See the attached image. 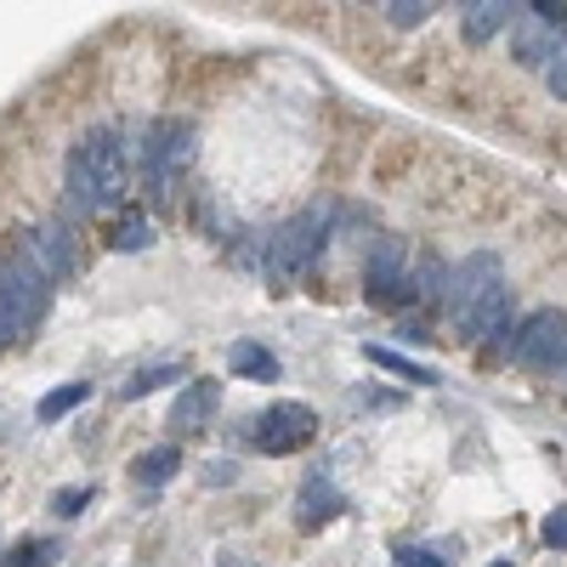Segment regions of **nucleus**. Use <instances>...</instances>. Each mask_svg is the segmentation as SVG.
Returning <instances> with one entry per match:
<instances>
[{"instance_id": "f257e3e1", "label": "nucleus", "mask_w": 567, "mask_h": 567, "mask_svg": "<svg viewBox=\"0 0 567 567\" xmlns=\"http://www.w3.org/2000/svg\"><path fill=\"white\" fill-rule=\"evenodd\" d=\"M69 216L120 205L125 194V154H120V131L114 125H91L74 148H69Z\"/></svg>"}, {"instance_id": "f03ea898", "label": "nucleus", "mask_w": 567, "mask_h": 567, "mask_svg": "<svg viewBox=\"0 0 567 567\" xmlns=\"http://www.w3.org/2000/svg\"><path fill=\"white\" fill-rule=\"evenodd\" d=\"M329 227H336V199H312L301 216H290L278 233H272V245H267V272L284 284V278H301L312 267V256L329 245Z\"/></svg>"}, {"instance_id": "7ed1b4c3", "label": "nucleus", "mask_w": 567, "mask_h": 567, "mask_svg": "<svg viewBox=\"0 0 567 567\" xmlns=\"http://www.w3.org/2000/svg\"><path fill=\"white\" fill-rule=\"evenodd\" d=\"M194 125L187 120H154L148 136H142V182H148V194L165 205L176 176L187 171V159H194Z\"/></svg>"}, {"instance_id": "20e7f679", "label": "nucleus", "mask_w": 567, "mask_h": 567, "mask_svg": "<svg viewBox=\"0 0 567 567\" xmlns=\"http://www.w3.org/2000/svg\"><path fill=\"white\" fill-rule=\"evenodd\" d=\"M0 284H7V296H12L18 336H29V329L45 318V307H52V278L40 272V261L29 256L23 239H18L12 250H0Z\"/></svg>"}, {"instance_id": "39448f33", "label": "nucleus", "mask_w": 567, "mask_h": 567, "mask_svg": "<svg viewBox=\"0 0 567 567\" xmlns=\"http://www.w3.org/2000/svg\"><path fill=\"white\" fill-rule=\"evenodd\" d=\"M516 369H534V374H550L556 363H567V312L561 307H539L516 323V352H511Z\"/></svg>"}, {"instance_id": "423d86ee", "label": "nucleus", "mask_w": 567, "mask_h": 567, "mask_svg": "<svg viewBox=\"0 0 567 567\" xmlns=\"http://www.w3.org/2000/svg\"><path fill=\"white\" fill-rule=\"evenodd\" d=\"M318 437V409L312 403H272V409H261L256 420H250V443L261 449V454H296V449H307Z\"/></svg>"}, {"instance_id": "0eeeda50", "label": "nucleus", "mask_w": 567, "mask_h": 567, "mask_svg": "<svg viewBox=\"0 0 567 567\" xmlns=\"http://www.w3.org/2000/svg\"><path fill=\"white\" fill-rule=\"evenodd\" d=\"M363 296L381 301V307H398L409 301V245L381 233V239L369 245V261H363Z\"/></svg>"}, {"instance_id": "6e6552de", "label": "nucleus", "mask_w": 567, "mask_h": 567, "mask_svg": "<svg viewBox=\"0 0 567 567\" xmlns=\"http://www.w3.org/2000/svg\"><path fill=\"white\" fill-rule=\"evenodd\" d=\"M505 284V272H499V256L494 250H477V256H465L454 272H449V284H443V307L454 312V323L477 307V301H488L494 290Z\"/></svg>"}, {"instance_id": "1a4fd4ad", "label": "nucleus", "mask_w": 567, "mask_h": 567, "mask_svg": "<svg viewBox=\"0 0 567 567\" xmlns=\"http://www.w3.org/2000/svg\"><path fill=\"white\" fill-rule=\"evenodd\" d=\"M23 245H29V256L40 261V272L52 278V290L80 272V261H74V233H69V221H58V216H52V221H40Z\"/></svg>"}, {"instance_id": "9d476101", "label": "nucleus", "mask_w": 567, "mask_h": 567, "mask_svg": "<svg viewBox=\"0 0 567 567\" xmlns=\"http://www.w3.org/2000/svg\"><path fill=\"white\" fill-rule=\"evenodd\" d=\"M216 409H221V386L205 381V374H194V381L176 392V403H171V425L176 432H205V425L216 420Z\"/></svg>"}, {"instance_id": "9b49d317", "label": "nucleus", "mask_w": 567, "mask_h": 567, "mask_svg": "<svg viewBox=\"0 0 567 567\" xmlns=\"http://www.w3.org/2000/svg\"><path fill=\"white\" fill-rule=\"evenodd\" d=\"M347 511V499H341V488L329 483V471H312V477L301 483V494H296V516H301V528H323L329 516H341Z\"/></svg>"}, {"instance_id": "f8f14e48", "label": "nucleus", "mask_w": 567, "mask_h": 567, "mask_svg": "<svg viewBox=\"0 0 567 567\" xmlns=\"http://www.w3.org/2000/svg\"><path fill=\"white\" fill-rule=\"evenodd\" d=\"M511 52H516V63H523V69H545V63L556 58V29H550L545 18H523V12H516V23H511Z\"/></svg>"}, {"instance_id": "ddd939ff", "label": "nucleus", "mask_w": 567, "mask_h": 567, "mask_svg": "<svg viewBox=\"0 0 567 567\" xmlns=\"http://www.w3.org/2000/svg\"><path fill=\"white\" fill-rule=\"evenodd\" d=\"M511 23H516V7H511V0H465V7H460V29H465L471 45L494 40V34L511 29Z\"/></svg>"}, {"instance_id": "4468645a", "label": "nucleus", "mask_w": 567, "mask_h": 567, "mask_svg": "<svg viewBox=\"0 0 567 567\" xmlns=\"http://www.w3.org/2000/svg\"><path fill=\"white\" fill-rule=\"evenodd\" d=\"M505 323H511V290L499 284V290H494L488 301H477V307H471V312L460 318V336H465V341H488L494 329H505Z\"/></svg>"}, {"instance_id": "2eb2a0df", "label": "nucleus", "mask_w": 567, "mask_h": 567, "mask_svg": "<svg viewBox=\"0 0 567 567\" xmlns=\"http://www.w3.org/2000/svg\"><path fill=\"white\" fill-rule=\"evenodd\" d=\"M176 471H182V449H176V443H159V449H148V454L131 460V477H136L142 488H165Z\"/></svg>"}, {"instance_id": "dca6fc26", "label": "nucleus", "mask_w": 567, "mask_h": 567, "mask_svg": "<svg viewBox=\"0 0 567 567\" xmlns=\"http://www.w3.org/2000/svg\"><path fill=\"white\" fill-rule=\"evenodd\" d=\"M227 369L239 374V381H278V358L267 352V347H256V341H239L227 352Z\"/></svg>"}, {"instance_id": "f3484780", "label": "nucleus", "mask_w": 567, "mask_h": 567, "mask_svg": "<svg viewBox=\"0 0 567 567\" xmlns=\"http://www.w3.org/2000/svg\"><path fill=\"white\" fill-rule=\"evenodd\" d=\"M109 245H114L120 256L148 250V245H154V221H148V210H125V216L109 227Z\"/></svg>"}, {"instance_id": "a211bd4d", "label": "nucleus", "mask_w": 567, "mask_h": 567, "mask_svg": "<svg viewBox=\"0 0 567 567\" xmlns=\"http://www.w3.org/2000/svg\"><path fill=\"white\" fill-rule=\"evenodd\" d=\"M363 358L374 363V369H392V374H403V381H414V386H437L443 374L437 369H425V363H414V358H403V352H392V347H363Z\"/></svg>"}, {"instance_id": "6ab92c4d", "label": "nucleus", "mask_w": 567, "mask_h": 567, "mask_svg": "<svg viewBox=\"0 0 567 567\" xmlns=\"http://www.w3.org/2000/svg\"><path fill=\"white\" fill-rule=\"evenodd\" d=\"M171 381H187V369L182 363H154V369H136L131 381L120 386V398H148V392H159V386H171Z\"/></svg>"}, {"instance_id": "aec40b11", "label": "nucleus", "mask_w": 567, "mask_h": 567, "mask_svg": "<svg viewBox=\"0 0 567 567\" xmlns=\"http://www.w3.org/2000/svg\"><path fill=\"white\" fill-rule=\"evenodd\" d=\"M85 398H91V381H69V386H58V392H45V398L34 403V414L52 425V420H63L69 409H80Z\"/></svg>"}, {"instance_id": "412c9836", "label": "nucleus", "mask_w": 567, "mask_h": 567, "mask_svg": "<svg viewBox=\"0 0 567 567\" xmlns=\"http://www.w3.org/2000/svg\"><path fill=\"white\" fill-rule=\"evenodd\" d=\"M0 561H7V567H52L58 561V539H18Z\"/></svg>"}, {"instance_id": "4be33fe9", "label": "nucleus", "mask_w": 567, "mask_h": 567, "mask_svg": "<svg viewBox=\"0 0 567 567\" xmlns=\"http://www.w3.org/2000/svg\"><path fill=\"white\" fill-rule=\"evenodd\" d=\"M386 18H392L398 29H420L425 18H432V0H392Z\"/></svg>"}, {"instance_id": "5701e85b", "label": "nucleus", "mask_w": 567, "mask_h": 567, "mask_svg": "<svg viewBox=\"0 0 567 567\" xmlns=\"http://www.w3.org/2000/svg\"><path fill=\"white\" fill-rule=\"evenodd\" d=\"M545 85H550L556 97L567 103V40H556V58L545 63Z\"/></svg>"}, {"instance_id": "b1692460", "label": "nucleus", "mask_w": 567, "mask_h": 567, "mask_svg": "<svg viewBox=\"0 0 567 567\" xmlns=\"http://www.w3.org/2000/svg\"><path fill=\"white\" fill-rule=\"evenodd\" d=\"M91 505V488H63V494H52V516H80Z\"/></svg>"}, {"instance_id": "393cba45", "label": "nucleus", "mask_w": 567, "mask_h": 567, "mask_svg": "<svg viewBox=\"0 0 567 567\" xmlns=\"http://www.w3.org/2000/svg\"><path fill=\"white\" fill-rule=\"evenodd\" d=\"M392 567H443V556H437V550H414V545H403V550L392 556Z\"/></svg>"}, {"instance_id": "a878e982", "label": "nucleus", "mask_w": 567, "mask_h": 567, "mask_svg": "<svg viewBox=\"0 0 567 567\" xmlns=\"http://www.w3.org/2000/svg\"><path fill=\"white\" fill-rule=\"evenodd\" d=\"M545 545H556V550H567V505L545 516Z\"/></svg>"}, {"instance_id": "bb28decb", "label": "nucleus", "mask_w": 567, "mask_h": 567, "mask_svg": "<svg viewBox=\"0 0 567 567\" xmlns=\"http://www.w3.org/2000/svg\"><path fill=\"white\" fill-rule=\"evenodd\" d=\"M233 477H239V465H233V460H210V465H205V483H210V488H227Z\"/></svg>"}, {"instance_id": "cd10ccee", "label": "nucleus", "mask_w": 567, "mask_h": 567, "mask_svg": "<svg viewBox=\"0 0 567 567\" xmlns=\"http://www.w3.org/2000/svg\"><path fill=\"white\" fill-rule=\"evenodd\" d=\"M221 567H256L250 556H239V550H221Z\"/></svg>"}, {"instance_id": "c85d7f7f", "label": "nucleus", "mask_w": 567, "mask_h": 567, "mask_svg": "<svg viewBox=\"0 0 567 567\" xmlns=\"http://www.w3.org/2000/svg\"><path fill=\"white\" fill-rule=\"evenodd\" d=\"M499 567H511V561H499Z\"/></svg>"}]
</instances>
